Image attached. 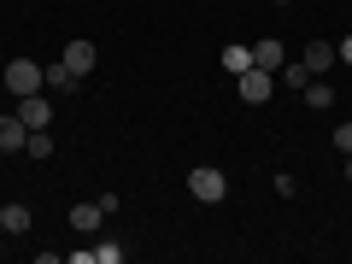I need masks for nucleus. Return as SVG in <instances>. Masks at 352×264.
<instances>
[{
	"label": "nucleus",
	"instance_id": "f257e3e1",
	"mask_svg": "<svg viewBox=\"0 0 352 264\" xmlns=\"http://www.w3.org/2000/svg\"><path fill=\"white\" fill-rule=\"evenodd\" d=\"M188 194H194L200 206H217V200L229 194V176L212 170V164H194V170H188Z\"/></svg>",
	"mask_w": 352,
	"mask_h": 264
},
{
	"label": "nucleus",
	"instance_id": "f03ea898",
	"mask_svg": "<svg viewBox=\"0 0 352 264\" xmlns=\"http://www.w3.org/2000/svg\"><path fill=\"white\" fill-rule=\"evenodd\" d=\"M41 88H47V76H41L36 59H12V65H6V94L24 100V94H41Z\"/></svg>",
	"mask_w": 352,
	"mask_h": 264
},
{
	"label": "nucleus",
	"instance_id": "7ed1b4c3",
	"mask_svg": "<svg viewBox=\"0 0 352 264\" xmlns=\"http://www.w3.org/2000/svg\"><path fill=\"white\" fill-rule=\"evenodd\" d=\"M270 88H276V71H264V65H252V71L235 76V94L247 106H264V100H270Z\"/></svg>",
	"mask_w": 352,
	"mask_h": 264
},
{
	"label": "nucleus",
	"instance_id": "20e7f679",
	"mask_svg": "<svg viewBox=\"0 0 352 264\" xmlns=\"http://www.w3.org/2000/svg\"><path fill=\"white\" fill-rule=\"evenodd\" d=\"M59 59L71 65L76 76H88V71H94V65H100V47H94V41H82V36H76V41H65V53H59Z\"/></svg>",
	"mask_w": 352,
	"mask_h": 264
},
{
	"label": "nucleus",
	"instance_id": "39448f33",
	"mask_svg": "<svg viewBox=\"0 0 352 264\" xmlns=\"http://www.w3.org/2000/svg\"><path fill=\"white\" fill-rule=\"evenodd\" d=\"M24 141H30V124L18 112H0V153H24Z\"/></svg>",
	"mask_w": 352,
	"mask_h": 264
},
{
	"label": "nucleus",
	"instance_id": "423d86ee",
	"mask_svg": "<svg viewBox=\"0 0 352 264\" xmlns=\"http://www.w3.org/2000/svg\"><path fill=\"white\" fill-rule=\"evenodd\" d=\"M100 223H106L100 200H76V206H71V229H76V235H94Z\"/></svg>",
	"mask_w": 352,
	"mask_h": 264
},
{
	"label": "nucleus",
	"instance_id": "0eeeda50",
	"mask_svg": "<svg viewBox=\"0 0 352 264\" xmlns=\"http://www.w3.org/2000/svg\"><path fill=\"white\" fill-rule=\"evenodd\" d=\"M300 59H305V71H311V76H323L329 65H340V53H335V41H317V36H311V47H305Z\"/></svg>",
	"mask_w": 352,
	"mask_h": 264
},
{
	"label": "nucleus",
	"instance_id": "6e6552de",
	"mask_svg": "<svg viewBox=\"0 0 352 264\" xmlns=\"http://www.w3.org/2000/svg\"><path fill=\"white\" fill-rule=\"evenodd\" d=\"M252 65H264V71H282V65H288V47H282L276 36H264V41H252Z\"/></svg>",
	"mask_w": 352,
	"mask_h": 264
},
{
	"label": "nucleus",
	"instance_id": "1a4fd4ad",
	"mask_svg": "<svg viewBox=\"0 0 352 264\" xmlns=\"http://www.w3.org/2000/svg\"><path fill=\"white\" fill-rule=\"evenodd\" d=\"M18 118H24L30 129H47L53 124V106L41 100V94H24V100H18Z\"/></svg>",
	"mask_w": 352,
	"mask_h": 264
},
{
	"label": "nucleus",
	"instance_id": "9d476101",
	"mask_svg": "<svg viewBox=\"0 0 352 264\" xmlns=\"http://www.w3.org/2000/svg\"><path fill=\"white\" fill-rule=\"evenodd\" d=\"M41 76H47V88H53V94H71V88L82 82V76H76V71H71V65H65V59H53V65H41Z\"/></svg>",
	"mask_w": 352,
	"mask_h": 264
},
{
	"label": "nucleus",
	"instance_id": "9b49d317",
	"mask_svg": "<svg viewBox=\"0 0 352 264\" xmlns=\"http://www.w3.org/2000/svg\"><path fill=\"white\" fill-rule=\"evenodd\" d=\"M223 71H229V76L252 71V47H247V41H229V47H223Z\"/></svg>",
	"mask_w": 352,
	"mask_h": 264
},
{
	"label": "nucleus",
	"instance_id": "f8f14e48",
	"mask_svg": "<svg viewBox=\"0 0 352 264\" xmlns=\"http://www.w3.org/2000/svg\"><path fill=\"white\" fill-rule=\"evenodd\" d=\"M300 94H305V106H317V112H329V106H335V88H329L323 76H311V82H305Z\"/></svg>",
	"mask_w": 352,
	"mask_h": 264
},
{
	"label": "nucleus",
	"instance_id": "ddd939ff",
	"mask_svg": "<svg viewBox=\"0 0 352 264\" xmlns=\"http://www.w3.org/2000/svg\"><path fill=\"white\" fill-rule=\"evenodd\" d=\"M0 223H6V235H24V229H30V212H24V206H6V200H0Z\"/></svg>",
	"mask_w": 352,
	"mask_h": 264
},
{
	"label": "nucleus",
	"instance_id": "4468645a",
	"mask_svg": "<svg viewBox=\"0 0 352 264\" xmlns=\"http://www.w3.org/2000/svg\"><path fill=\"white\" fill-rule=\"evenodd\" d=\"M305 82H311L305 59H288V65H282V88H305Z\"/></svg>",
	"mask_w": 352,
	"mask_h": 264
},
{
	"label": "nucleus",
	"instance_id": "2eb2a0df",
	"mask_svg": "<svg viewBox=\"0 0 352 264\" xmlns=\"http://www.w3.org/2000/svg\"><path fill=\"white\" fill-rule=\"evenodd\" d=\"M24 153H36V159H47V153H53V135H47V129H30Z\"/></svg>",
	"mask_w": 352,
	"mask_h": 264
},
{
	"label": "nucleus",
	"instance_id": "dca6fc26",
	"mask_svg": "<svg viewBox=\"0 0 352 264\" xmlns=\"http://www.w3.org/2000/svg\"><path fill=\"white\" fill-rule=\"evenodd\" d=\"M94 264H124V247H118V241H100V247H94Z\"/></svg>",
	"mask_w": 352,
	"mask_h": 264
},
{
	"label": "nucleus",
	"instance_id": "f3484780",
	"mask_svg": "<svg viewBox=\"0 0 352 264\" xmlns=\"http://www.w3.org/2000/svg\"><path fill=\"white\" fill-rule=\"evenodd\" d=\"M335 147H340V153H352V124H340V129H335Z\"/></svg>",
	"mask_w": 352,
	"mask_h": 264
},
{
	"label": "nucleus",
	"instance_id": "a211bd4d",
	"mask_svg": "<svg viewBox=\"0 0 352 264\" xmlns=\"http://www.w3.org/2000/svg\"><path fill=\"white\" fill-rule=\"evenodd\" d=\"M335 53H340V65H352V36H346V41H335Z\"/></svg>",
	"mask_w": 352,
	"mask_h": 264
},
{
	"label": "nucleus",
	"instance_id": "6ab92c4d",
	"mask_svg": "<svg viewBox=\"0 0 352 264\" xmlns=\"http://www.w3.org/2000/svg\"><path fill=\"white\" fill-rule=\"evenodd\" d=\"M346 182H352V153H346Z\"/></svg>",
	"mask_w": 352,
	"mask_h": 264
},
{
	"label": "nucleus",
	"instance_id": "aec40b11",
	"mask_svg": "<svg viewBox=\"0 0 352 264\" xmlns=\"http://www.w3.org/2000/svg\"><path fill=\"white\" fill-rule=\"evenodd\" d=\"M0 241H6V223H0Z\"/></svg>",
	"mask_w": 352,
	"mask_h": 264
},
{
	"label": "nucleus",
	"instance_id": "412c9836",
	"mask_svg": "<svg viewBox=\"0 0 352 264\" xmlns=\"http://www.w3.org/2000/svg\"><path fill=\"white\" fill-rule=\"evenodd\" d=\"M276 6H288V0H276Z\"/></svg>",
	"mask_w": 352,
	"mask_h": 264
}]
</instances>
